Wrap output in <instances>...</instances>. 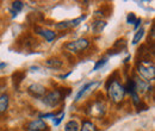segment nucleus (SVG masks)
Instances as JSON below:
<instances>
[{"label":"nucleus","mask_w":155,"mask_h":131,"mask_svg":"<svg viewBox=\"0 0 155 131\" xmlns=\"http://www.w3.org/2000/svg\"><path fill=\"white\" fill-rule=\"evenodd\" d=\"M134 81H135L136 92H137V94L144 93L146 91H148L149 88H152V87L149 86V84H148V82H146L144 80H142V79H141V77H138V76H135V77H134Z\"/></svg>","instance_id":"ddd939ff"},{"label":"nucleus","mask_w":155,"mask_h":131,"mask_svg":"<svg viewBox=\"0 0 155 131\" xmlns=\"http://www.w3.org/2000/svg\"><path fill=\"white\" fill-rule=\"evenodd\" d=\"M79 131H98L96 125L90 122V120H84L82 122V125L80 126V130Z\"/></svg>","instance_id":"aec40b11"},{"label":"nucleus","mask_w":155,"mask_h":131,"mask_svg":"<svg viewBox=\"0 0 155 131\" xmlns=\"http://www.w3.org/2000/svg\"><path fill=\"white\" fill-rule=\"evenodd\" d=\"M44 64L49 68H54V69H58L63 67V61H61L58 57H49L44 61Z\"/></svg>","instance_id":"4468645a"},{"label":"nucleus","mask_w":155,"mask_h":131,"mask_svg":"<svg viewBox=\"0 0 155 131\" xmlns=\"http://www.w3.org/2000/svg\"><path fill=\"white\" fill-rule=\"evenodd\" d=\"M25 129L28 131H49L47 123L43 119H35L26 124Z\"/></svg>","instance_id":"9d476101"},{"label":"nucleus","mask_w":155,"mask_h":131,"mask_svg":"<svg viewBox=\"0 0 155 131\" xmlns=\"http://www.w3.org/2000/svg\"><path fill=\"white\" fill-rule=\"evenodd\" d=\"M90 47V41L87 38H79L77 41H72V42H68L63 45L64 49H67L69 53H80V51H84L86 50L87 48Z\"/></svg>","instance_id":"20e7f679"},{"label":"nucleus","mask_w":155,"mask_h":131,"mask_svg":"<svg viewBox=\"0 0 155 131\" xmlns=\"http://www.w3.org/2000/svg\"><path fill=\"white\" fill-rule=\"evenodd\" d=\"M130 58H131V56H130V55H128V56L124 58V61H123V62H124V63H128V62L130 61Z\"/></svg>","instance_id":"c756f323"},{"label":"nucleus","mask_w":155,"mask_h":131,"mask_svg":"<svg viewBox=\"0 0 155 131\" xmlns=\"http://www.w3.org/2000/svg\"><path fill=\"white\" fill-rule=\"evenodd\" d=\"M105 105L103 104L101 100H96L93 101V104H91V106L88 107L87 110V113L90 116H93V117H97V118H100L105 114Z\"/></svg>","instance_id":"0eeeda50"},{"label":"nucleus","mask_w":155,"mask_h":131,"mask_svg":"<svg viewBox=\"0 0 155 131\" xmlns=\"http://www.w3.org/2000/svg\"><path fill=\"white\" fill-rule=\"evenodd\" d=\"M136 16H135V13H133V12H130L128 16H127V23L128 24H134L136 21Z\"/></svg>","instance_id":"393cba45"},{"label":"nucleus","mask_w":155,"mask_h":131,"mask_svg":"<svg viewBox=\"0 0 155 131\" xmlns=\"http://www.w3.org/2000/svg\"><path fill=\"white\" fill-rule=\"evenodd\" d=\"M137 107H138V111H146V110H148L149 107H148V105L147 104H144L143 101H140V104L137 105Z\"/></svg>","instance_id":"a878e982"},{"label":"nucleus","mask_w":155,"mask_h":131,"mask_svg":"<svg viewBox=\"0 0 155 131\" xmlns=\"http://www.w3.org/2000/svg\"><path fill=\"white\" fill-rule=\"evenodd\" d=\"M137 73L141 77L144 79L146 82L154 81L155 79V68L153 62H149L147 58H143L137 64Z\"/></svg>","instance_id":"f03ea898"},{"label":"nucleus","mask_w":155,"mask_h":131,"mask_svg":"<svg viewBox=\"0 0 155 131\" xmlns=\"http://www.w3.org/2000/svg\"><path fill=\"white\" fill-rule=\"evenodd\" d=\"M8 103H10V98L7 94H1L0 95V113L6 112V110L8 109Z\"/></svg>","instance_id":"f3484780"},{"label":"nucleus","mask_w":155,"mask_h":131,"mask_svg":"<svg viewBox=\"0 0 155 131\" xmlns=\"http://www.w3.org/2000/svg\"><path fill=\"white\" fill-rule=\"evenodd\" d=\"M28 20L30 21V23H39L41 20H43V15L42 13H39V12H32V13H30L29 16H28Z\"/></svg>","instance_id":"412c9836"},{"label":"nucleus","mask_w":155,"mask_h":131,"mask_svg":"<svg viewBox=\"0 0 155 131\" xmlns=\"http://www.w3.org/2000/svg\"><path fill=\"white\" fill-rule=\"evenodd\" d=\"M98 86H99V81H91V82H87V84H85L80 90H79V92L77 93L75 95V101H79L82 97H85L87 93H90L91 91H93L94 88H97Z\"/></svg>","instance_id":"9b49d317"},{"label":"nucleus","mask_w":155,"mask_h":131,"mask_svg":"<svg viewBox=\"0 0 155 131\" xmlns=\"http://www.w3.org/2000/svg\"><path fill=\"white\" fill-rule=\"evenodd\" d=\"M17 44L19 45L20 48L32 49V48H35V47L38 44V41L34 37V36L29 35V34H24V35H21V36L18 38Z\"/></svg>","instance_id":"423d86ee"},{"label":"nucleus","mask_w":155,"mask_h":131,"mask_svg":"<svg viewBox=\"0 0 155 131\" xmlns=\"http://www.w3.org/2000/svg\"><path fill=\"white\" fill-rule=\"evenodd\" d=\"M71 88H58L54 90L51 92H47V94L42 98V101L44 103L45 106L48 107H56L58 106L66 97H68L71 94Z\"/></svg>","instance_id":"f257e3e1"},{"label":"nucleus","mask_w":155,"mask_h":131,"mask_svg":"<svg viewBox=\"0 0 155 131\" xmlns=\"http://www.w3.org/2000/svg\"><path fill=\"white\" fill-rule=\"evenodd\" d=\"M86 18H87V16L86 15H82V16H80V17H78L75 19H72V20L61 21V23L55 24V29H58V30H69V29L77 28L78 25H80Z\"/></svg>","instance_id":"39448f33"},{"label":"nucleus","mask_w":155,"mask_h":131,"mask_svg":"<svg viewBox=\"0 0 155 131\" xmlns=\"http://www.w3.org/2000/svg\"><path fill=\"white\" fill-rule=\"evenodd\" d=\"M63 118H64V112H61L60 114H58L56 117H54V118H53L54 126H58V125H60V123L63 120Z\"/></svg>","instance_id":"b1692460"},{"label":"nucleus","mask_w":155,"mask_h":131,"mask_svg":"<svg viewBox=\"0 0 155 131\" xmlns=\"http://www.w3.org/2000/svg\"><path fill=\"white\" fill-rule=\"evenodd\" d=\"M106 24H107V23H106L105 20H101V19H97V20H94V21L92 23V25H91L93 34H101V32H103V30L105 29Z\"/></svg>","instance_id":"2eb2a0df"},{"label":"nucleus","mask_w":155,"mask_h":131,"mask_svg":"<svg viewBox=\"0 0 155 131\" xmlns=\"http://www.w3.org/2000/svg\"><path fill=\"white\" fill-rule=\"evenodd\" d=\"M106 63H107V58H106V57L100 58L99 61H97V63L94 64V67H93L92 72H97V70H99V69H100V68H103V67H104Z\"/></svg>","instance_id":"5701e85b"},{"label":"nucleus","mask_w":155,"mask_h":131,"mask_svg":"<svg viewBox=\"0 0 155 131\" xmlns=\"http://www.w3.org/2000/svg\"><path fill=\"white\" fill-rule=\"evenodd\" d=\"M4 131H8V130H4Z\"/></svg>","instance_id":"7c9ffc66"},{"label":"nucleus","mask_w":155,"mask_h":131,"mask_svg":"<svg viewBox=\"0 0 155 131\" xmlns=\"http://www.w3.org/2000/svg\"><path fill=\"white\" fill-rule=\"evenodd\" d=\"M143 36H144V29L143 28H141V29H138L137 30V32L135 34V36H134V38H133V45H136L137 43H140V41L143 38Z\"/></svg>","instance_id":"4be33fe9"},{"label":"nucleus","mask_w":155,"mask_h":131,"mask_svg":"<svg viewBox=\"0 0 155 131\" xmlns=\"http://www.w3.org/2000/svg\"><path fill=\"white\" fill-rule=\"evenodd\" d=\"M72 73H73V70H71V72H69V73H67V74L60 75V76H58V77H60V79H63V80H64V79H67V77H68V76H69V75L72 74Z\"/></svg>","instance_id":"cd10ccee"},{"label":"nucleus","mask_w":155,"mask_h":131,"mask_svg":"<svg viewBox=\"0 0 155 131\" xmlns=\"http://www.w3.org/2000/svg\"><path fill=\"white\" fill-rule=\"evenodd\" d=\"M107 88V93L110 99L114 101V103H120L124 97H125V90H124V86L118 81H112L111 84H109L106 86Z\"/></svg>","instance_id":"7ed1b4c3"},{"label":"nucleus","mask_w":155,"mask_h":131,"mask_svg":"<svg viewBox=\"0 0 155 131\" xmlns=\"http://www.w3.org/2000/svg\"><path fill=\"white\" fill-rule=\"evenodd\" d=\"M125 49H127V41L124 38H119L114 43V47L107 50V55L114 56V55H117V54H120Z\"/></svg>","instance_id":"f8f14e48"},{"label":"nucleus","mask_w":155,"mask_h":131,"mask_svg":"<svg viewBox=\"0 0 155 131\" xmlns=\"http://www.w3.org/2000/svg\"><path fill=\"white\" fill-rule=\"evenodd\" d=\"M134 24H135V25H134V30H138V29H140V26H141V24H142V19L137 18Z\"/></svg>","instance_id":"bb28decb"},{"label":"nucleus","mask_w":155,"mask_h":131,"mask_svg":"<svg viewBox=\"0 0 155 131\" xmlns=\"http://www.w3.org/2000/svg\"><path fill=\"white\" fill-rule=\"evenodd\" d=\"M63 130L64 131H79L80 130V125H79V123H78L77 120H69V122H67L66 124H64V126H63Z\"/></svg>","instance_id":"a211bd4d"},{"label":"nucleus","mask_w":155,"mask_h":131,"mask_svg":"<svg viewBox=\"0 0 155 131\" xmlns=\"http://www.w3.org/2000/svg\"><path fill=\"white\" fill-rule=\"evenodd\" d=\"M23 8H24V2L23 1H13L12 2V10H11L12 16L13 17L17 16L19 12L23 11Z\"/></svg>","instance_id":"6ab92c4d"},{"label":"nucleus","mask_w":155,"mask_h":131,"mask_svg":"<svg viewBox=\"0 0 155 131\" xmlns=\"http://www.w3.org/2000/svg\"><path fill=\"white\" fill-rule=\"evenodd\" d=\"M24 79H25V72H23V70H17L12 74V82L16 88H19L20 84L23 82Z\"/></svg>","instance_id":"dca6fc26"},{"label":"nucleus","mask_w":155,"mask_h":131,"mask_svg":"<svg viewBox=\"0 0 155 131\" xmlns=\"http://www.w3.org/2000/svg\"><path fill=\"white\" fill-rule=\"evenodd\" d=\"M34 31L36 35H39L44 38L48 43H51L55 38H56V32L53 31V30H49V29H44L42 26H35L34 28Z\"/></svg>","instance_id":"1a4fd4ad"},{"label":"nucleus","mask_w":155,"mask_h":131,"mask_svg":"<svg viewBox=\"0 0 155 131\" xmlns=\"http://www.w3.org/2000/svg\"><path fill=\"white\" fill-rule=\"evenodd\" d=\"M28 93L30 94L31 97H34V98L42 99L47 94V88L41 84H31L28 87Z\"/></svg>","instance_id":"6e6552de"},{"label":"nucleus","mask_w":155,"mask_h":131,"mask_svg":"<svg viewBox=\"0 0 155 131\" xmlns=\"http://www.w3.org/2000/svg\"><path fill=\"white\" fill-rule=\"evenodd\" d=\"M6 67H7V63L6 62H0V70L4 69V68H6Z\"/></svg>","instance_id":"c85d7f7f"}]
</instances>
